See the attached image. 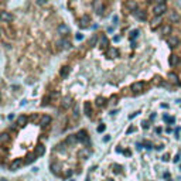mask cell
Listing matches in <instances>:
<instances>
[{
	"label": "cell",
	"instance_id": "cell-1",
	"mask_svg": "<svg viewBox=\"0 0 181 181\" xmlns=\"http://www.w3.org/2000/svg\"><path fill=\"white\" fill-rule=\"evenodd\" d=\"M167 10V7H166V4H164V3H159L157 6L154 7V10H153V13L157 16V17H160V16L161 14H164V11Z\"/></svg>",
	"mask_w": 181,
	"mask_h": 181
},
{
	"label": "cell",
	"instance_id": "cell-2",
	"mask_svg": "<svg viewBox=\"0 0 181 181\" xmlns=\"http://www.w3.org/2000/svg\"><path fill=\"white\" fill-rule=\"evenodd\" d=\"M92 7H93V10H95L98 14L103 13V4H102V0H93Z\"/></svg>",
	"mask_w": 181,
	"mask_h": 181
},
{
	"label": "cell",
	"instance_id": "cell-3",
	"mask_svg": "<svg viewBox=\"0 0 181 181\" xmlns=\"http://www.w3.org/2000/svg\"><path fill=\"white\" fill-rule=\"evenodd\" d=\"M11 20H13V16L9 11H0V21L7 23V21H11Z\"/></svg>",
	"mask_w": 181,
	"mask_h": 181
},
{
	"label": "cell",
	"instance_id": "cell-4",
	"mask_svg": "<svg viewBox=\"0 0 181 181\" xmlns=\"http://www.w3.org/2000/svg\"><path fill=\"white\" fill-rule=\"evenodd\" d=\"M91 23V17L89 16H82V17L79 19V26H81V28H86L88 27V24Z\"/></svg>",
	"mask_w": 181,
	"mask_h": 181
},
{
	"label": "cell",
	"instance_id": "cell-5",
	"mask_svg": "<svg viewBox=\"0 0 181 181\" xmlns=\"http://www.w3.org/2000/svg\"><path fill=\"white\" fill-rule=\"evenodd\" d=\"M143 88H144V84H143V82H134L133 85H132V91H133V92H142L143 91Z\"/></svg>",
	"mask_w": 181,
	"mask_h": 181
},
{
	"label": "cell",
	"instance_id": "cell-6",
	"mask_svg": "<svg viewBox=\"0 0 181 181\" xmlns=\"http://www.w3.org/2000/svg\"><path fill=\"white\" fill-rule=\"evenodd\" d=\"M57 31H58L61 35H65V34L69 33V28H68V26H65V24H60L58 28H57Z\"/></svg>",
	"mask_w": 181,
	"mask_h": 181
},
{
	"label": "cell",
	"instance_id": "cell-7",
	"mask_svg": "<svg viewBox=\"0 0 181 181\" xmlns=\"http://www.w3.org/2000/svg\"><path fill=\"white\" fill-rule=\"evenodd\" d=\"M69 44L67 40H60V41H57V47L60 48V50H64V48H69Z\"/></svg>",
	"mask_w": 181,
	"mask_h": 181
},
{
	"label": "cell",
	"instance_id": "cell-8",
	"mask_svg": "<svg viewBox=\"0 0 181 181\" xmlns=\"http://www.w3.org/2000/svg\"><path fill=\"white\" fill-rule=\"evenodd\" d=\"M133 13H134L136 17H137L139 20H142V21H144V20H146V13H144V11H142V10H134Z\"/></svg>",
	"mask_w": 181,
	"mask_h": 181
},
{
	"label": "cell",
	"instance_id": "cell-9",
	"mask_svg": "<svg viewBox=\"0 0 181 181\" xmlns=\"http://www.w3.org/2000/svg\"><path fill=\"white\" fill-rule=\"evenodd\" d=\"M71 105H72V99L69 96H67V98H64V99H62V108L64 109H68Z\"/></svg>",
	"mask_w": 181,
	"mask_h": 181
},
{
	"label": "cell",
	"instance_id": "cell-10",
	"mask_svg": "<svg viewBox=\"0 0 181 181\" xmlns=\"http://www.w3.org/2000/svg\"><path fill=\"white\" fill-rule=\"evenodd\" d=\"M9 140H10L9 133H2V134H0V144H6Z\"/></svg>",
	"mask_w": 181,
	"mask_h": 181
},
{
	"label": "cell",
	"instance_id": "cell-11",
	"mask_svg": "<svg viewBox=\"0 0 181 181\" xmlns=\"http://www.w3.org/2000/svg\"><path fill=\"white\" fill-rule=\"evenodd\" d=\"M76 140H78L76 134H71V136H68V137L65 139V143H67V144H74Z\"/></svg>",
	"mask_w": 181,
	"mask_h": 181
},
{
	"label": "cell",
	"instance_id": "cell-12",
	"mask_svg": "<svg viewBox=\"0 0 181 181\" xmlns=\"http://www.w3.org/2000/svg\"><path fill=\"white\" fill-rule=\"evenodd\" d=\"M167 43L170 44L171 47H175V45L178 44V38L174 37V35H171V37H168V38H167Z\"/></svg>",
	"mask_w": 181,
	"mask_h": 181
},
{
	"label": "cell",
	"instance_id": "cell-13",
	"mask_svg": "<svg viewBox=\"0 0 181 181\" xmlns=\"http://www.w3.org/2000/svg\"><path fill=\"white\" fill-rule=\"evenodd\" d=\"M69 71H71V69H69V67H62V68H61V71H60V76H61V78H67L68 74H69Z\"/></svg>",
	"mask_w": 181,
	"mask_h": 181
},
{
	"label": "cell",
	"instance_id": "cell-14",
	"mask_svg": "<svg viewBox=\"0 0 181 181\" xmlns=\"http://www.w3.org/2000/svg\"><path fill=\"white\" fill-rule=\"evenodd\" d=\"M76 137L79 139V140H82V142H88V136H86V132L85 130H81L79 133L76 134Z\"/></svg>",
	"mask_w": 181,
	"mask_h": 181
},
{
	"label": "cell",
	"instance_id": "cell-15",
	"mask_svg": "<svg viewBox=\"0 0 181 181\" xmlns=\"http://www.w3.org/2000/svg\"><path fill=\"white\" fill-rule=\"evenodd\" d=\"M180 64V58L177 55H171L170 57V65L171 67H175V65H178Z\"/></svg>",
	"mask_w": 181,
	"mask_h": 181
},
{
	"label": "cell",
	"instance_id": "cell-16",
	"mask_svg": "<svg viewBox=\"0 0 181 181\" xmlns=\"http://www.w3.org/2000/svg\"><path fill=\"white\" fill-rule=\"evenodd\" d=\"M51 122V117L48 116V115H45V116L41 117V120H40V125L41 126H45V125H48V123Z\"/></svg>",
	"mask_w": 181,
	"mask_h": 181
},
{
	"label": "cell",
	"instance_id": "cell-17",
	"mask_svg": "<svg viewBox=\"0 0 181 181\" xmlns=\"http://www.w3.org/2000/svg\"><path fill=\"white\" fill-rule=\"evenodd\" d=\"M44 151H45V147H44V146H37L34 154L37 156V157H38V156H43V154H44Z\"/></svg>",
	"mask_w": 181,
	"mask_h": 181
},
{
	"label": "cell",
	"instance_id": "cell-18",
	"mask_svg": "<svg viewBox=\"0 0 181 181\" xmlns=\"http://www.w3.org/2000/svg\"><path fill=\"white\" fill-rule=\"evenodd\" d=\"M84 110H85V113L88 115V116H91V115H92V108H91V103H89V102H85Z\"/></svg>",
	"mask_w": 181,
	"mask_h": 181
},
{
	"label": "cell",
	"instance_id": "cell-19",
	"mask_svg": "<svg viewBox=\"0 0 181 181\" xmlns=\"http://www.w3.org/2000/svg\"><path fill=\"white\" fill-rule=\"evenodd\" d=\"M108 55L110 57V58H115V57L119 55V51L116 50V48H110V50L108 51Z\"/></svg>",
	"mask_w": 181,
	"mask_h": 181
},
{
	"label": "cell",
	"instance_id": "cell-20",
	"mask_svg": "<svg viewBox=\"0 0 181 181\" xmlns=\"http://www.w3.org/2000/svg\"><path fill=\"white\" fill-rule=\"evenodd\" d=\"M20 166H21V160H16V161L11 163V170H17Z\"/></svg>",
	"mask_w": 181,
	"mask_h": 181
},
{
	"label": "cell",
	"instance_id": "cell-21",
	"mask_svg": "<svg viewBox=\"0 0 181 181\" xmlns=\"http://www.w3.org/2000/svg\"><path fill=\"white\" fill-rule=\"evenodd\" d=\"M101 44H102V47H103V48L108 47L109 41H108V37H106V35H102V38H101Z\"/></svg>",
	"mask_w": 181,
	"mask_h": 181
},
{
	"label": "cell",
	"instance_id": "cell-22",
	"mask_svg": "<svg viewBox=\"0 0 181 181\" xmlns=\"http://www.w3.org/2000/svg\"><path fill=\"white\" fill-rule=\"evenodd\" d=\"M26 122H27V117H26V116H20V117L17 119V125H19V126H23Z\"/></svg>",
	"mask_w": 181,
	"mask_h": 181
},
{
	"label": "cell",
	"instance_id": "cell-23",
	"mask_svg": "<svg viewBox=\"0 0 181 181\" xmlns=\"http://www.w3.org/2000/svg\"><path fill=\"white\" fill-rule=\"evenodd\" d=\"M180 19V16L175 13V11H171V14H170V20L171 21H177V20Z\"/></svg>",
	"mask_w": 181,
	"mask_h": 181
},
{
	"label": "cell",
	"instance_id": "cell-24",
	"mask_svg": "<svg viewBox=\"0 0 181 181\" xmlns=\"http://www.w3.org/2000/svg\"><path fill=\"white\" fill-rule=\"evenodd\" d=\"M51 171L54 174H58L60 173V166H55V164H51Z\"/></svg>",
	"mask_w": 181,
	"mask_h": 181
},
{
	"label": "cell",
	"instance_id": "cell-25",
	"mask_svg": "<svg viewBox=\"0 0 181 181\" xmlns=\"http://www.w3.org/2000/svg\"><path fill=\"white\" fill-rule=\"evenodd\" d=\"M137 35H139V30H133V31L130 33V38H132V40L137 38Z\"/></svg>",
	"mask_w": 181,
	"mask_h": 181
},
{
	"label": "cell",
	"instance_id": "cell-26",
	"mask_svg": "<svg viewBox=\"0 0 181 181\" xmlns=\"http://www.w3.org/2000/svg\"><path fill=\"white\" fill-rule=\"evenodd\" d=\"M164 120L167 123H174V117H170V116H167V115H164Z\"/></svg>",
	"mask_w": 181,
	"mask_h": 181
},
{
	"label": "cell",
	"instance_id": "cell-27",
	"mask_svg": "<svg viewBox=\"0 0 181 181\" xmlns=\"http://www.w3.org/2000/svg\"><path fill=\"white\" fill-rule=\"evenodd\" d=\"M96 41H98V37H96V35H93L92 38L89 40V45H95V44H96Z\"/></svg>",
	"mask_w": 181,
	"mask_h": 181
},
{
	"label": "cell",
	"instance_id": "cell-28",
	"mask_svg": "<svg viewBox=\"0 0 181 181\" xmlns=\"http://www.w3.org/2000/svg\"><path fill=\"white\" fill-rule=\"evenodd\" d=\"M35 157H37L35 154H30V156H28V157H27V161H26V163H31L33 160H35Z\"/></svg>",
	"mask_w": 181,
	"mask_h": 181
},
{
	"label": "cell",
	"instance_id": "cell-29",
	"mask_svg": "<svg viewBox=\"0 0 181 181\" xmlns=\"http://www.w3.org/2000/svg\"><path fill=\"white\" fill-rule=\"evenodd\" d=\"M78 112H79V106H78V105H75V106H74V116H78V115H79V113H78Z\"/></svg>",
	"mask_w": 181,
	"mask_h": 181
},
{
	"label": "cell",
	"instance_id": "cell-30",
	"mask_svg": "<svg viewBox=\"0 0 181 181\" xmlns=\"http://www.w3.org/2000/svg\"><path fill=\"white\" fill-rule=\"evenodd\" d=\"M168 78H170L171 82H177V76L174 75V74H170V75H168Z\"/></svg>",
	"mask_w": 181,
	"mask_h": 181
},
{
	"label": "cell",
	"instance_id": "cell-31",
	"mask_svg": "<svg viewBox=\"0 0 181 181\" xmlns=\"http://www.w3.org/2000/svg\"><path fill=\"white\" fill-rule=\"evenodd\" d=\"M57 147V150H60V151H64V143H60L58 146H55Z\"/></svg>",
	"mask_w": 181,
	"mask_h": 181
},
{
	"label": "cell",
	"instance_id": "cell-32",
	"mask_svg": "<svg viewBox=\"0 0 181 181\" xmlns=\"http://www.w3.org/2000/svg\"><path fill=\"white\" fill-rule=\"evenodd\" d=\"M159 21H160V17H157V19H156L153 23H151V27H156V26H157V24H159Z\"/></svg>",
	"mask_w": 181,
	"mask_h": 181
},
{
	"label": "cell",
	"instance_id": "cell-33",
	"mask_svg": "<svg viewBox=\"0 0 181 181\" xmlns=\"http://www.w3.org/2000/svg\"><path fill=\"white\" fill-rule=\"evenodd\" d=\"M98 105H105V99H98Z\"/></svg>",
	"mask_w": 181,
	"mask_h": 181
},
{
	"label": "cell",
	"instance_id": "cell-34",
	"mask_svg": "<svg viewBox=\"0 0 181 181\" xmlns=\"http://www.w3.org/2000/svg\"><path fill=\"white\" fill-rule=\"evenodd\" d=\"M103 130H105V125H101L98 127V132H103Z\"/></svg>",
	"mask_w": 181,
	"mask_h": 181
},
{
	"label": "cell",
	"instance_id": "cell-35",
	"mask_svg": "<svg viewBox=\"0 0 181 181\" xmlns=\"http://www.w3.org/2000/svg\"><path fill=\"white\" fill-rule=\"evenodd\" d=\"M178 161H180V153L174 157V163H178Z\"/></svg>",
	"mask_w": 181,
	"mask_h": 181
},
{
	"label": "cell",
	"instance_id": "cell-36",
	"mask_svg": "<svg viewBox=\"0 0 181 181\" xmlns=\"http://www.w3.org/2000/svg\"><path fill=\"white\" fill-rule=\"evenodd\" d=\"M134 130H136V127H129V129H127V133H133Z\"/></svg>",
	"mask_w": 181,
	"mask_h": 181
},
{
	"label": "cell",
	"instance_id": "cell-37",
	"mask_svg": "<svg viewBox=\"0 0 181 181\" xmlns=\"http://www.w3.org/2000/svg\"><path fill=\"white\" fill-rule=\"evenodd\" d=\"M45 2H47V0H37V3H38V4H44Z\"/></svg>",
	"mask_w": 181,
	"mask_h": 181
},
{
	"label": "cell",
	"instance_id": "cell-38",
	"mask_svg": "<svg viewBox=\"0 0 181 181\" xmlns=\"http://www.w3.org/2000/svg\"><path fill=\"white\" fill-rule=\"evenodd\" d=\"M143 127H144V129H149V123L144 122V123H143Z\"/></svg>",
	"mask_w": 181,
	"mask_h": 181
},
{
	"label": "cell",
	"instance_id": "cell-39",
	"mask_svg": "<svg viewBox=\"0 0 181 181\" xmlns=\"http://www.w3.org/2000/svg\"><path fill=\"white\" fill-rule=\"evenodd\" d=\"M163 31H164V33H168V31H170V27H168V26H167V27H164V30H163Z\"/></svg>",
	"mask_w": 181,
	"mask_h": 181
},
{
	"label": "cell",
	"instance_id": "cell-40",
	"mask_svg": "<svg viewBox=\"0 0 181 181\" xmlns=\"http://www.w3.org/2000/svg\"><path fill=\"white\" fill-rule=\"evenodd\" d=\"M163 160H164V161H167V160H168V154H166V156H163Z\"/></svg>",
	"mask_w": 181,
	"mask_h": 181
},
{
	"label": "cell",
	"instance_id": "cell-41",
	"mask_svg": "<svg viewBox=\"0 0 181 181\" xmlns=\"http://www.w3.org/2000/svg\"><path fill=\"white\" fill-rule=\"evenodd\" d=\"M76 40H82V34H78L76 35Z\"/></svg>",
	"mask_w": 181,
	"mask_h": 181
},
{
	"label": "cell",
	"instance_id": "cell-42",
	"mask_svg": "<svg viewBox=\"0 0 181 181\" xmlns=\"http://www.w3.org/2000/svg\"><path fill=\"white\" fill-rule=\"evenodd\" d=\"M0 33H2V31H0Z\"/></svg>",
	"mask_w": 181,
	"mask_h": 181
}]
</instances>
